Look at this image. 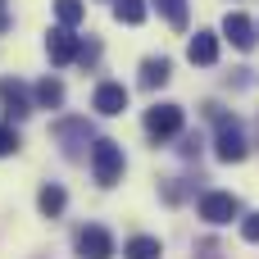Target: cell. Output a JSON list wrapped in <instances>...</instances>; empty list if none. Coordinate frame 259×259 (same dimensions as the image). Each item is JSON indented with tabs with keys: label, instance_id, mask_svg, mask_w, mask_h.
<instances>
[{
	"label": "cell",
	"instance_id": "obj_1",
	"mask_svg": "<svg viewBox=\"0 0 259 259\" xmlns=\"http://www.w3.org/2000/svg\"><path fill=\"white\" fill-rule=\"evenodd\" d=\"M91 173L100 187H114L123 178V146L118 141H96L91 146Z\"/></svg>",
	"mask_w": 259,
	"mask_h": 259
},
{
	"label": "cell",
	"instance_id": "obj_2",
	"mask_svg": "<svg viewBox=\"0 0 259 259\" xmlns=\"http://www.w3.org/2000/svg\"><path fill=\"white\" fill-rule=\"evenodd\" d=\"M214 118H219V141H214L219 159L223 164H241L246 159V132H241V123L228 118V114H214Z\"/></svg>",
	"mask_w": 259,
	"mask_h": 259
},
{
	"label": "cell",
	"instance_id": "obj_3",
	"mask_svg": "<svg viewBox=\"0 0 259 259\" xmlns=\"http://www.w3.org/2000/svg\"><path fill=\"white\" fill-rule=\"evenodd\" d=\"M237 214H241V200H237L232 191H209V196H200V219H205V223L223 228V223H232Z\"/></svg>",
	"mask_w": 259,
	"mask_h": 259
},
{
	"label": "cell",
	"instance_id": "obj_4",
	"mask_svg": "<svg viewBox=\"0 0 259 259\" xmlns=\"http://www.w3.org/2000/svg\"><path fill=\"white\" fill-rule=\"evenodd\" d=\"M146 132H150L155 141L178 137V132H182V105H155V109H146Z\"/></svg>",
	"mask_w": 259,
	"mask_h": 259
},
{
	"label": "cell",
	"instance_id": "obj_5",
	"mask_svg": "<svg viewBox=\"0 0 259 259\" xmlns=\"http://www.w3.org/2000/svg\"><path fill=\"white\" fill-rule=\"evenodd\" d=\"M46 50H50V64H73V59L82 55V36H73L68 27H50Z\"/></svg>",
	"mask_w": 259,
	"mask_h": 259
},
{
	"label": "cell",
	"instance_id": "obj_6",
	"mask_svg": "<svg viewBox=\"0 0 259 259\" xmlns=\"http://www.w3.org/2000/svg\"><path fill=\"white\" fill-rule=\"evenodd\" d=\"M77 255H82V259H109V255H114V237H109L105 228L91 223V228L77 232Z\"/></svg>",
	"mask_w": 259,
	"mask_h": 259
},
{
	"label": "cell",
	"instance_id": "obj_7",
	"mask_svg": "<svg viewBox=\"0 0 259 259\" xmlns=\"http://www.w3.org/2000/svg\"><path fill=\"white\" fill-rule=\"evenodd\" d=\"M91 109H100V114H123L127 109V87L123 82H100L96 87V96H91Z\"/></svg>",
	"mask_w": 259,
	"mask_h": 259
},
{
	"label": "cell",
	"instance_id": "obj_8",
	"mask_svg": "<svg viewBox=\"0 0 259 259\" xmlns=\"http://www.w3.org/2000/svg\"><path fill=\"white\" fill-rule=\"evenodd\" d=\"M0 105H5V114H9V118H27V114H32L27 87H23V82H14V77H5V82H0Z\"/></svg>",
	"mask_w": 259,
	"mask_h": 259
},
{
	"label": "cell",
	"instance_id": "obj_9",
	"mask_svg": "<svg viewBox=\"0 0 259 259\" xmlns=\"http://www.w3.org/2000/svg\"><path fill=\"white\" fill-rule=\"evenodd\" d=\"M223 36H228V41H232L237 50H255V41H259V36H255V23H250V18L241 14V9L223 18Z\"/></svg>",
	"mask_w": 259,
	"mask_h": 259
},
{
	"label": "cell",
	"instance_id": "obj_10",
	"mask_svg": "<svg viewBox=\"0 0 259 259\" xmlns=\"http://www.w3.org/2000/svg\"><path fill=\"white\" fill-rule=\"evenodd\" d=\"M187 59H191V64H214V59H219V36H214V32H196V36L187 41Z\"/></svg>",
	"mask_w": 259,
	"mask_h": 259
},
{
	"label": "cell",
	"instance_id": "obj_11",
	"mask_svg": "<svg viewBox=\"0 0 259 259\" xmlns=\"http://www.w3.org/2000/svg\"><path fill=\"white\" fill-rule=\"evenodd\" d=\"M168 77H173V64H168L164 55H150V59H141V87H146V91L164 87Z\"/></svg>",
	"mask_w": 259,
	"mask_h": 259
},
{
	"label": "cell",
	"instance_id": "obj_12",
	"mask_svg": "<svg viewBox=\"0 0 259 259\" xmlns=\"http://www.w3.org/2000/svg\"><path fill=\"white\" fill-rule=\"evenodd\" d=\"M64 205H68L64 187H59V182H46V187H41V196H36V209H41L46 219H59V214H64Z\"/></svg>",
	"mask_w": 259,
	"mask_h": 259
},
{
	"label": "cell",
	"instance_id": "obj_13",
	"mask_svg": "<svg viewBox=\"0 0 259 259\" xmlns=\"http://www.w3.org/2000/svg\"><path fill=\"white\" fill-rule=\"evenodd\" d=\"M123 255L127 259H159L164 246H159V237H132V241L123 246Z\"/></svg>",
	"mask_w": 259,
	"mask_h": 259
},
{
	"label": "cell",
	"instance_id": "obj_14",
	"mask_svg": "<svg viewBox=\"0 0 259 259\" xmlns=\"http://www.w3.org/2000/svg\"><path fill=\"white\" fill-rule=\"evenodd\" d=\"M36 105H41V109H59V105H64V87H59L55 77H41V82H36Z\"/></svg>",
	"mask_w": 259,
	"mask_h": 259
},
{
	"label": "cell",
	"instance_id": "obj_15",
	"mask_svg": "<svg viewBox=\"0 0 259 259\" xmlns=\"http://www.w3.org/2000/svg\"><path fill=\"white\" fill-rule=\"evenodd\" d=\"M55 14H59V27H68V32H73V23H82L87 5H82V0H55Z\"/></svg>",
	"mask_w": 259,
	"mask_h": 259
},
{
	"label": "cell",
	"instance_id": "obj_16",
	"mask_svg": "<svg viewBox=\"0 0 259 259\" xmlns=\"http://www.w3.org/2000/svg\"><path fill=\"white\" fill-rule=\"evenodd\" d=\"M155 9L168 18V27H178V32L187 27V0H155Z\"/></svg>",
	"mask_w": 259,
	"mask_h": 259
},
{
	"label": "cell",
	"instance_id": "obj_17",
	"mask_svg": "<svg viewBox=\"0 0 259 259\" xmlns=\"http://www.w3.org/2000/svg\"><path fill=\"white\" fill-rule=\"evenodd\" d=\"M114 18H118V23H132V27H137V23L146 18V0H118V5H114Z\"/></svg>",
	"mask_w": 259,
	"mask_h": 259
},
{
	"label": "cell",
	"instance_id": "obj_18",
	"mask_svg": "<svg viewBox=\"0 0 259 259\" xmlns=\"http://www.w3.org/2000/svg\"><path fill=\"white\" fill-rule=\"evenodd\" d=\"M14 150H18V132L0 123V159H5V155H14Z\"/></svg>",
	"mask_w": 259,
	"mask_h": 259
},
{
	"label": "cell",
	"instance_id": "obj_19",
	"mask_svg": "<svg viewBox=\"0 0 259 259\" xmlns=\"http://www.w3.org/2000/svg\"><path fill=\"white\" fill-rule=\"evenodd\" d=\"M241 237L246 241H259V214H246L241 219Z\"/></svg>",
	"mask_w": 259,
	"mask_h": 259
}]
</instances>
